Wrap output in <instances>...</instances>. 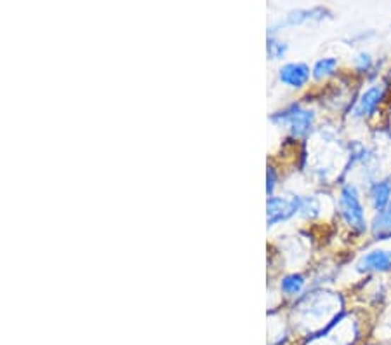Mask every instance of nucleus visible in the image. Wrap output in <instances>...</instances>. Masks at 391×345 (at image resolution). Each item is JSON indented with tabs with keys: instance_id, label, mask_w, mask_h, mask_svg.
Instances as JSON below:
<instances>
[{
	"instance_id": "nucleus-1",
	"label": "nucleus",
	"mask_w": 391,
	"mask_h": 345,
	"mask_svg": "<svg viewBox=\"0 0 391 345\" xmlns=\"http://www.w3.org/2000/svg\"><path fill=\"white\" fill-rule=\"evenodd\" d=\"M339 211L344 223L356 234H362L367 230L366 211H363L360 194L353 183H346L341 187L339 192Z\"/></svg>"
},
{
	"instance_id": "nucleus-2",
	"label": "nucleus",
	"mask_w": 391,
	"mask_h": 345,
	"mask_svg": "<svg viewBox=\"0 0 391 345\" xmlns=\"http://www.w3.org/2000/svg\"><path fill=\"white\" fill-rule=\"evenodd\" d=\"M272 123L286 124L294 138H306L315 126V112L313 110L303 108L299 103H292L291 107L279 113H273Z\"/></svg>"
},
{
	"instance_id": "nucleus-3",
	"label": "nucleus",
	"mask_w": 391,
	"mask_h": 345,
	"mask_svg": "<svg viewBox=\"0 0 391 345\" xmlns=\"http://www.w3.org/2000/svg\"><path fill=\"white\" fill-rule=\"evenodd\" d=\"M301 210V196H294L291 199L287 197H279L272 196L268 197L267 203V218H268V227H275L279 223L287 222L292 216L299 215Z\"/></svg>"
},
{
	"instance_id": "nucleus-4",
	"label": "nucleus",
	"mask_w": 391,
	"mask_h": 345,
	"mask_svg": "<svg viewBox=\"0 0 391 345\" xmlns=\"http://www.w3.org/2000/svg\"><path fill=\"white\" fill-rule=\"evenodd\" d=\"M386 96V87L385 86H372L369 89H366L362 93V96L356 101L355 108H353V117L356 119H369L378 112L379 105L383 103Z\"/></svg>"
},
{
	"instance_id": "nucleus-5",
	"label": "nucleus",
	"mask_w": 391,
	"mask_h": 345,
	"mask_svg": "<svg viewBox=\"0 0 391 345\" xmlns=\"http://www.w3.org/2000/svg\"><path fill=\"white\" fill-rule=\"evenodd\" d=\"M311 77V70L306 63L301 62H292L286 63L279 70V81L282 82L284 86L292 87V89H301L308 84Z\"/></svg>"
},
{
	"instance_id": "nucleus-6",
	"label": "nucleus",
	"mask_w": 391,
	"mask_h": 345,
	"mask_svg": "<svg viewBox=\"0 0 391 345\" xmlns=\"http://www.w3.org/2000/svg\"><path fill=\"white\" fill-rule=\"evenodd\" d=\"M325 18H330V11L325 9V7H311V9H296L291 11L287 14L286 20L280 21L279 25L272 26L269 28V33L279 32L276 28H284V26H294V25H301V23H308V21H322Z\"/></svg>"
},
{
	"instance_id": "nucleus-7",
	"label": "nucleus",
	"mask_w": 391,
	"mask_h": 345,
	"mask_svg": "<svg viewBox=\"0 0 391 345\" xmlns=\"http://www.w3.org/2000/svg\"><path fill=\"white\" fill-rule=\"evenodd\" d=\"M358 272H388L391 271V251L386 249H374L366 253L356 261Z\"/></svg>"
},
{
	"instance_id": "nucleus-8",
	"label": "nucleus",
	"mask_w": 391,
	"mask_h": 345,
	"mask_svg": "<svg viewBox=\"0 0 391 345\" xmlns=\"http://www.w3.org/2000/svg\"><path fill=\"white\" fill-rule=\"evenodd\" d=\"M369 199L372 208H374L375 213H381L388 208L391 200V180L385 178V180L374 181L369 188Z\"/></svg>"
},
{
	"instance_id": "nucleus-9",
	"label": "nucleus",
	"mask_w": 391,
	"mask_h": 345,
	"mask_svg": "<svg viewBox=\"0 0 391 345\" xmlns=\"http://www.w3.org/2000/svg\"><path fill=\"white\" fill-rule=\"evenodd\" d=\"M372 234L378 241H388L391 239V200L385 211L375 213L372 220Z\"/></svg>"
},
{
	"instance_id": "nucleus-10",
	"label": "nucleus",
	"mask_w": 391,
	"mask_h": 345,
	"mask_svg": "<svg viewBox=\"0 0 391 345\" xmlns=\"http://www.w3.org/2000/svg\"><path fill=\"white\" fill-rule=\"evenodd\" d=\"M306 286V278L303 274H287L280 281V291L287 297H299Z\"/></svg>"
},
{
	"instance_id": "nucleus-11",
	"label": "nucleus",
	"mask_w": 391,
	"mask_h": 345,
	"mask_svg": "<svg viewBox=\"0 0 391 345\" xmlns=\"http://www.w3.org/2000/svg\"><path fill=\"white\" fill-rule=\"evenodd\" d=\"M337 68V60L332 58V56H327V58H320L317 63H315L313 70H311V75H313L315 81H324V79L330 77V75L336 74Z\"/></svg>"
},
{
	"instance_id": "nucleus-12",
	"label": "nucleus",
	"mask_w": 391,
	"mask_h": 345,
	"mask_svg": "<svg viewBox=\"0 0 391 345\" xmlns=\"http://www.w3.org/2000/svg\"><path fill=\"white\" fill-rule=\"evenodd\" d=\"M299 215L306 220H313L320 215V200L315 196H306L301 197V210Z\"/></svg>"
},
{
	"instance_id": "nucleus-13",
	"label": "nucleus",
	"mask_w": 391,
	"mask_h": 345,
	"mask_svg": "<svg viewBox=\"0 0 391 345\" xmlns=\"http://www.w3.org/2000/svg\"><path fill=\"white\" fill-rule=\"evenodd\" d=\"M288 45L287 43H282V40L275 39L273 35L268 37V43H267V52H268V58L269 60H282L284 56H286Z\"/></svg>"
},
{
	"instance_id": "nucleus-14",
	"label": "nucleus",
	"mask_w": 391,
	"mask_h": 345,
	"mask_svg": "<svg viewBox=\"0 0 391 345\" xmlns=\"http://www.w3.org/2000/svg\"><path fill=\"white\" fill-rule=\"evenodd\" d=\"M372 65H374V60H372V56L369 52L362 51L358 52V56L355 58V68L358 74H367V72L370 70Z\"/></svg>"
},
{
	"instance_id": "nucleus-15",
	"label": "nucleus",
	"mask_w": 391,
	"mask_h": 345,
	"mask_svg": "<svg viewBox=\"0 0 391 345\" xmlns=\"http://www.w3.org/2000/svg\"><path fill=\"white\" fill-rule=\"evenodd\" d=\"M275 187H276V173L275 169L272 168V166H268L267 169V194L272 197L273 192H275Z\"/></svg>"
}]
</instances>
